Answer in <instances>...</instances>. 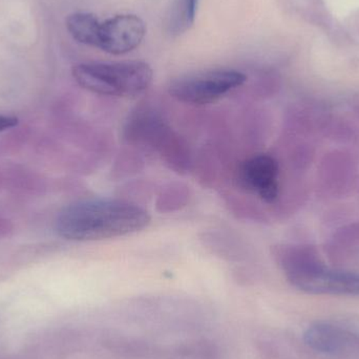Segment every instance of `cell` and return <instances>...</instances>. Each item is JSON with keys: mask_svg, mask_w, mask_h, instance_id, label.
Instances as JSON below:
<instances>
[{"mask_svg": "<svg viewBox=\"0 0 359 359\" xmlns=\"http://www.w3.org/2000/svg\"><path fill=\"white\" fill-rule=\"evenodd\" d=\"M149 223V212L134 203L90 198L63 208L56 219V231L65 240L90 242L128 236Z\"/></svg>", "mask_w": 359, "mask_h": 359, "instance_id": "cell-1", "label": "cell"}, {"mask_svg": "<svg viewBox=\"0 0 359 359\" xmlns=\"http://www.w3.org/2000/svg\"><path fill=\"white\" fill-rule=\"evenodd\" d=\"M73 77L82 88L95 94L128 98L149 88L154 72L143 61L88 62L74 67Z\"/></svg>", "mask_w": 359, "mask_h": 359, "instance_id": "cell-2", "label": "cell"}, {"mask_svg": "<svg viewBox=\"0 0 359 359\" xmlns=\"http://www.w3.org/2000/svg\"><path fill=\"white\" fill-rule=\"evenodd\" d=\"M278 255L289 282L304 292L359 294L358 273L328 269L314 262L313 257L301 249L282 248Z\"/></svg>", "mask_w": 359, "mask_h": 359, "instance_id": "cell-3", "label": "cell"}, {"mask_svg": "<svg viewBox=\"0 0 359 359\" xmlns=\"http://www.w3.org/2000/svg\"><path fill=\"white\" fill-rule=\"evenodd\" d=\"M246 80V75L236 69H208L174 78L168 86V92L180 102L207 105L240 88Z\"/></svg>", "mask_w": 359, "mask_h": 359, "instance_id": "cell-4", "label": "cell"}, {"mask_svg": "<svg viewBox=\"0 0 359 359\" xmlns=\"http://www.w3.org/2000/svg\"><path fill=\"white\" fill-rule=\"evenodd\" d=\"M145 33L147 27L140 17L117 15L101 22L98 48L111 55L128 54L140 46Z\"/></svg>", "mask_w": 359, "mask_h": 359, "instance_id": "cell-5", "label": "cell"}, {"mask_svg": "<svg viewBox=\"0 0 359 359\" xmlns=\"http://www.w3.org/2000/svg\"><path fill=\"white\" fill-rule=\"evenodd\" d=\"M238 183L266 203H273L278 196V162L269 155L246 160L238 170Z\"/></svg>", "mask_w": 359, "mask_h": 359, "instance_id": "cell-6", "label": "cell"}, {"mask_svg": "<svg viewBox=\"0 0 359 359\" xmlns=\"http://www.w3.org/2000/svg\"><path fill=\"white\" fill-rule=\"evenodd\" d=\"M306 345L320 353L334 354L348 345V335L328 324L312 325L304 334Z\"/></svg>", "mask_w": 359, "mask_h": 359, "instance_id": "cell-7", "label": "cell"}, {"mask_svg": "<svg viewBox=\"0 0 359 359\" xmlns=\"http://www.w3.org/2000/svg\"><path fill=\"white\" fill-rule=\"evenodd\" d=\"M198 0H172L165 17L164 29L170 37H179L194 25Z\"/></svg>", "mask_w": 359, "mask_h": 359, "instance_id": "cell-8", "label": "cell"}, {"mask_svg": "<svg viewBox=\"0 0 359 359\" xmlns=\"http://www.w3.org/2000/svg\"><path fill=\"white\" fill-rule=\"evenodd\" d=\"M67 27L76 41L98 48L101 22L95 15L86 12L74 13L67 17Z\"/></svg>", "mask_w": 359, "mask_h": 359, "instance_id": "cell-9", "label": "cell"}, {"mask_svg": "<svg viewBox=\"0 0 359 359\" xmlns=\"http://www.w3.org/2000/svg\"><path fill=\"white\" fill-rule=\"evenodd\" d=\"M18 124V119L12 116L0 115V133L15 128Z\"/></svg>", "mask_w": 359, "mask_h": 359, "instance_id": "cell-10", "label": "cell"}, {"mask_svg": "<svg viewBox=\"0 0 359 359\" xmlns=\"http://www.w3.org/2000/svg\"><path fill=\"white\" fill-rule=\"evenodd\" d=\"M13 231V225L10 219L0 215V238H6L10 236L11 232Z\"/></svg>", "mask_w": 359, "mask_h": 359, "instance_id": "cell-11", "label": "cell"}]
</instances>
